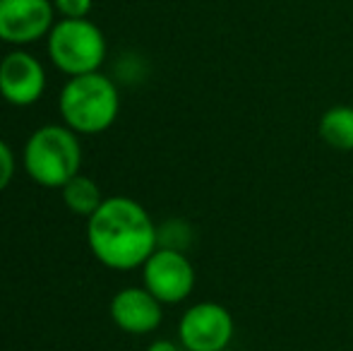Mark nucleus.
Here are the masks:
<instances>
[{
  "mask_svg": "<svg viewBox=\"0 0 353 351\" xmlns=\"http://www.w3.org/2000/svg\"><path fill=\"white\" fill-rule=\"evenodd\" d=\"M61 190H63V202H65L68 210L79 217H87V219L101 207V202L106 200V197L101 195V190H99L97 183L82 174H77L72 181H68Z\"/></svg>",
  "mask_w": 353,
  "mask_h": 351,
  "instance_id": "nucleus-11",
  "label": "nucleus"
},
{
  "mask_svg": "<svg viewBox=\"0 0 353 351\" xmlns=\"http://www.w3.org/2000/svg\"><path fill=\"white\" fill-rule=\"evenodd\" d=\"M320 140L327 147L339 152H353V106L351 103H336L322 113L317 123Z\"/></svg>",
  "mask_w": 353,
  "mask_h": 351,
  "instance_id": "nucleus-10",
  "label": "nucleus"
},
{
  "mask_svg": "<svg viewBox=\"0 0 353 351\" xmlns=\"http://www.w3.org/2000/svg\"><path fill=\"white\" fill-rule=\"evenodd\" d=\"M58 111L63 123L77 135H99L116 123L121 113V94L116 82L99 70L74 75L61 89Z\"/></svg>",
  "mask_w": 353,
  "mask_h": 351,
  "instance_id": "nucleus-2",
  "label": "nucleus"
},
{
  "mask_svg": "<svg viewBox=\"0 0 353 351\" xmlns=\"http://www.w3.org/2000/svg\"><path fill=\"white\" fill-rule=\"evenodd\" d=\"M147 351H181V349H178V344L171 342V339H154L147 347Z\"/></svg>",
  "mask_w": 353,
  "mask_h": 351,
  "instance_id": "nucleus-15",
  "label": "nucleus"
},
{
  "mask_svg": "<svg viewBox=\"0 0 353 351\" xmlns=\"http://www.w3.org/2000/svg\"><path fill=\"white\" fill-rule=\"evenodd\" d=\"M14 178V154L5 140H0V192L12 183Z\"/></svg>",
  "mask_w": 353,
  "mask_h": 351,
  "instance_id": "nucleus-14",
  "label": "nucleus"
},
{
  "mask_svg": "<svg viewBox=\"0 0 353 351\" xmlns=\"http://www.w3.org/2000/svg\"><path fill=\"white\" fill-rule=\"evenodd\" d=\"M46 70L27 51H10L0 61V97L12 106H32L43 97Z\"/></svg>",
  "mask_w": 353,
  "mask_h": 351,
  "instance_id": "nucleus-8",
  "label": "nucleus"
},
{
  "mask_svg": "<svg viewBox=\"0 0 353 351\" xmlns=\"http://www.w3.org/2000/svg\"><path fill=\"white\" fill-rule=\"evenodd\" d=\"M87 243L103 267L130 272L159 248L157 224L137 200L113 195L87 219Z\"/></svg>",
  "mask_w": 353,
  "mask_h": 351,
  "instance_id": "nucleus-1",
  "label": "nucleus"
},
{
  "mask_svg": "<svg viewBox=\"0 0 353 351\" xmlns=\"http://www.w3.org/2000/svg\"><path fill=\"white\" fill-rule=\"evenodd\" d=\"M157 239H159V248L183 250L185 253V248L192 241V229L183 219H168L166 224L157 226Z\"/></svg>",
  "mask_w": 353,
  "mask_h": 351,
  "instance_id": "nucleus-12",
  "label": "nucleus"
},
{
  "mask_svg": "<svg viewBox=\"0 0 353 351\" xmlns=\"http://www.w3.org/2000/svg\"><path fill=\"white\" fill-rule=\"evenodd\" d=\"M236 334V320L226 305L216 301H200L190 305L178 320V339L185 351L228 349Z\"/></svg>",
  "mask_w": 353,
  "mask_h": 351,
  "instance_id": "nucleus-5",
  "label": "nucleus"
},
{
  "mask_svg": "<svg viewBox=\"0 0 353 351\" xmlns=\"http://www.w3.org/2000/svg\"><path fill=\"white\" fill-rule=\"evenodd\" d=\"M94 0H53V8L65 19H82L92 12Z\"/></svg>",
  "mask_w": 353,
  "mask_h": 351,
  "instance_id": "nucleus-13",
  "label": "nucleus"
},
{
  "mask_svg": "<svg viewBox=\"0 0 353 351\" xmlns=\"http://www.w3.org/2000/svg\"><path fill=\"white\" fill-rule=\"evenodd\" d=\"M53 0H0V41L27 46L53 29Z\"/></svg>",
  "mask_w": 353,
  "mask_h": 351,
  "instance_id": "nucleus-7",
  "label": "nucleus"
},
{
  "mask_svg": "<svg viewBox=\"0 0 353 351\" xmlns=\"http://www.w3.org/2000/svg\"><path fill=\"white\" fill-rule=\"evenodd\" d=\"M27 176L41 188H63L79 174L82 147L68 126H43L29 135L22 150Z\"/></svg>",
  "mask_w": 353,
  "mask_h": 351,
  "instance_id": "nucleus-3",
  "label": "nucleus"
},
{
  "mask_svg": "<svg viewBox=\"0 0 353 351\" xmlns=\"http://www.w3.org/2000/svg\"><path fill=\"white\" fill-rule=\"evenodd\" d=\"M195 267L183 250L157 248L142 265V286L163 305L183 303L195 289Z\"/></svg>",
  "mask_w": 353,
  "mask_h": 351,
  "instance_id": "nucleus-6",
  "label": "nucleus"
},
{
  "mask_svg": "<svg viewBox=\"0 0 353 351\" xmlns=\"http://www.w3.org/2000/svg\"><path fill=\"white\" fill-rule=\"evenodd\" d=\"M111 320L128 334H149L163 320V303L144 286H125L111 299Z\"/></svg>",
  "mask_w": 353,
  "mask_h": 351,
  "instance_id": "nucleus-9",
  "label": "nucleus"
},
{
  "mask_svg": "<svg viewBox=\"0 0 353 351\" xmlns=\"http://www.w3.org/2000/svg\"><path fill=\"white\" fill-rule=\"evenodd\" d=\"M48 56L68 77L97 72L106 61V37L87 17H63L48 32Z\"/></svg>",
  "mask_w": 353,
  "mask_h": 351,
  "instance_id": "nucleus-4",
  "label": "nucleus"
},
{
  "mask_svg": "<svg viewBox=\"0 0 353 351\" xmlns=\"http://www.w3.org/2000/svg\"><path fill=\"white\" fill-rule=\"evenodd\" d=\"M221 351H231V349H221Z\"/></svg>",
  "mask_w": 353,
  "mask_h": 351,
  "instance_id": "nucleus-16",
  "label": "nucleus"
}]
</instances>
